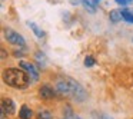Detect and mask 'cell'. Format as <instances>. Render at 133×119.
Listing matches in <instances>:
<instances>
[{
  "instance_id": "8992f818",
  "label": "cell",
  "mask_w": 133,
  "mask_h": 119,
  "mask_svg": "<svg viewBox=\"0 0 133 119\" xmlns=\"http://www.w3.org/2000/svg\"><path fill=\"white\" fill-rule=\"evenodd\" d=\"M39 95H40L43 99H52V98H55V96H56V92L50 86L43 85V86L39 89Z\"/></svg>"
},
{
  "instance_id": "9a60e30c",
  "label": "cell",
  "mask_w": 133,
  "mask_h": 119,
  "mask_svg": "<svg viewBox=\"0 0 133 119\" xmlns=\"http://www.w3.org/2000/svg\"><path fill=\"white\" fill-rule=\"evenodd\" d=\"M116 3L120 4V6H127V4L133 3V0H116Z\"/></svg>"
},
{
  "instance_id": "9c48e42d",
  "label": "cell",
  "mask_w": 133,
  "mask_h": 119,
  "mask_svg": "<svg viewBox=\"0 0 133 119\" xmlns=\"http://www.w3.org/2000/svg\"><path fill=\"white\" fill-rule=\"evenodd\" d=\"M19 116H20V119H32L33 112H32L30 108H27L26 105H24V106H22L20 112H19Z\"/></svg>"
},
{
  "instance_id": "4fadbf2b",
  "label": "cell",
  "mask_w": 133,
  "mask_h": 119,
  "mask_svg": "<svg viewBox=\"0 0 133 119\" xmlns=\"http://www.w3.org/2000/svg\"><path fill=\"white\" fill-rule=\"evenodd\" d=\"M95 65H96V60H95L93 56H86V58H84V66L86 67H92V66H95Z\"/></svg>"
},
{
  "instance_id": "2e32d148",
  "label": "cell",
  "mask_w": 133,
  "mask_h": 119,
  "mask_svg": "<svg viewBox=\"0 0 133 119\" xmlns=\"http://www.w3.org/2000/svg\"><path fill=\"white\" fill-rule=\"evenodd\" d=\"M95 119H113V118L109 115H106V113H102V115H99V116H95Z\"/></svg>"
},
{
  "instance_id": "5b68a950",
  "label": "cell",
  "mask_w": 133,
  "mask_h": 119,
  "mask_svg": "<svg viewBox=\"0 0 133 119\" xmlns=\"http://www.w3.org/2000/svg\"><path fill=\"white\" fill-rule=\"evenodd\" d=\"M16 110L15 102L12 99H3L2 101V115H13Z\"/></svg>"
},
{
  "instance_id": "e0dca14e",
  "label": "cell",
  "mask_w": 133,
  "mask_h": 119,
  "mask_svg": "<svg viewBox=\"0 0 133 119\" xmlns=\"http://www.w3.org/2000/svg\"><path fill=\"white\" fill-rule=\"evenodd\" d=\"M64 119H82L79 115H75V113H70V115H66Z\"/></svg>"
},
{
  "instance_id": "44dd1931",
  "label": "cell",
  "mask_w": 133,
  "mask_h": 119,
  "mask_svg": "<svg viewBox=\"0 0 133 119\" xmlns=\"http://www.w3.org/2000/svg\"><path fill=\"white\" fill-rule=\"evenodd\" d=\"M130 12H132V13H133V9H132V10H130Z\"/></svg>"
},
{
  "instance_id": "52a82bcc",
  "label": "cell",
  "mask_w": 133,
  "mask_h": 119,
  "mask_svg": "<svg viewBox=\"0 0 133 119\" xmlns=\"http://www.w3.org/2000/svg\"><path fill=\"white\" fill-rule=\"evenodd\" d=\"M80 3L83 4V7L86 10H89L90 13L96 12V6H97V3H96L95 0H80Z\"/></svg>"
},
{
  "instance_id": "ba28073f",
  "label": "cell",
  "mask_w": 133,
  "mask_h": 119,
  "mask_svg": "<svg viewBox=\"0 0 133 119\" xmlns=\"http://www.w3.org/2000/svg\"><path fill=\"white\" fill-rule=\"evenodd\" d=\"M27 26L32 29V32L36 35V37H44V32L35 23V22H27Z\"/></svg>"
},
{
  "instance_id": "d6986e66",
  "label": "cell",
  "mask_w": 133,
  "mask_h": 119,
  "mask_svg": "<svg viewBox=\"0 0 133 119\" xmlns=\"http://www.w3.org/2000/svg\"><path fill=\"white\" fill-rule=\"evenodd\" d=\"M72 3L73 4H79V3H80V0H72Z\"/></svg>"
},
{
  "instance_id": "30bf717a",
  "label": "cell",
  "mask_w": 133,
  "mask_h": 119,
  "mask_svg": "<svg viewBox=\"0 0 133 119\" xmlns=\"http://www.w3.org/2000/svg\"><path fill=\"white\" fill-rule=\"evenodd\" d=\"M109 19H110V22L112 23H119L120 20H123V17H122V12L120 10H112L110 12V15H109Z\"/></svg>"
},
{
  "instance_id": "6da1fadb",
  "label": "cell",
  "mask_w": 133,
  "mask_h": 119,
  "mask_svg": "<svg viewBox=\"0 0 133 119\" xmlns=\"http://www.w3.org/2000/svg\"><path fill=\"white\" fill-rule=\"evenodd\" d=\"M56 90L60 93L62 96H67V98L75 99L76 102H83L86 99V90L83 89L80 83L72 78H64L57 80L56 83Z\"/></svg>"
},
{
  "instance_id": "277c9868",
  "label": "cell",
  "mask_w": 133,
  "mask_h": 119,
  "mask_svg": "<svg viewBox=\"0 0 133 119\" xmlns=\"http://www.w3.org/2000/svg\"><path fill=\"white\" fill-rule=\"evenodd\" d=\"M4 37L7 39V42H9V43L16 45V46L23 47L24 45H26V42H24L23 36L19 35L17 32H15V30H12V29H6V30H4Z\"/></svg>"
},
{
  "instance_id": "ffe728a7",
  "label": "cell",
  "mask_w": 133,
  "mask_h": 119,
  "mask_svg": "<svg viewBox=\"0 0 133 119\" xmlns=\"http://www.w3.org/2000/svg\"><path fill=\"white\" fill-rule=\"evenodd\" d=\"M95 2H96V3H97V4H99V2H100V0H95Z\"/></svg>"
},
{
  "instance_id": "8fae6325",
  "label": "cell",
  "mask_w": 133,
  "mask_h": 119,
  "mask_svg": "<svg viewBox=\"0 0 133 119\" xmlns=\"http://www.w3.org/2000/svg\"><path fill=\"white\" fill-rule=\"evenodd\" d=\"M122 17H123L124 22H127V23H132L133 24V13L130 12L129 9H122Z\"/></svg>"
},
{
  "instance_id": "7a4b0ae2",
  "label": "cell",
  "mask_w": 133,
  "mask_h": 119,
  "mask_svg": "<svg viewBox=\"0 0 133 119\" xmlns=\"http://www.w3.org/2000/svg\"><path fill=\"white\" fill-rule=\"evenodd\" d=\"M3 80L6 85L16 89H24L29 86L30 78L23 69H17V67H9L3 72Z\"/></svg>"
},
{
  "instance_id": "5bb4252c",
  "label": "cell",
  "mask_w": 133,
  "mask_h": 119,
  "mask_svg": "<svg viewBox=\"0 0 133 119\" xmlns=\"http://www.w3.org/2000/svg\"><path fill=\"white\" fill-rule=\"evenodd\" d=\"M35 58H36V60L39 62V65H40V66H42V65H44V63H46V56H44L42 52H36Z\"/></svg>"
},
{
  "instance_id": "ac0fdd59",
  "label": "cell",
  "mask_w": 133,
  "mask_h": 119,
  "mask_svg": "<svg viewBox=\"0 0 133 119\" xmlns=\"http://www.w3.org/2000/svg\"><path fill=\"white\" fill-rule=\"evenodd\" d=\"M6 50H4V49H2V59H6Z\"/></svg>"
},
{
  "instance_id": "7c38bea8",
  "label": "cell",
  "mask_w": 133,
  "mask_h": 119,
  "mask_svg": "<svg viewBox=\"0 0 133 119\" xmlns=\"http://www.w3.org/2000/svg\"><path fill=\"white\" fill-rule=\"evenodd\" d=\"M37 119H52V113L49 110L43 109V110H39L37 113Z\"/></svg>"
},
{
  "instance_id": "3957f363",
  "label": "cell",
  "mask_w": 133,
  "mask_h": 119,
  "mask_svg": "<svg viewBox=\"0 0 133 119\" xmlns=\"http://www.w3.org/2000/svg\"><path fill=\"white\" fill-rule=\"evenodd\" d=\"M19 66H20V69H23L24 72L29 75L30 80L32 82H37L39 80V69L35 66L33 63H30V62H26V60H20L19 62Z\"/></svg>"
}]
</instances>
